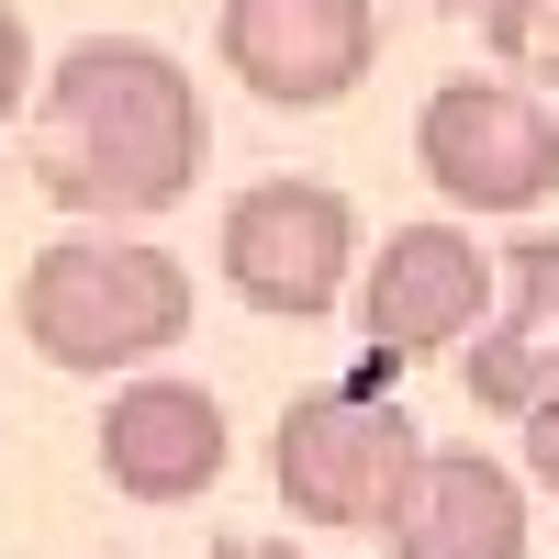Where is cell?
I'll return each mask as SVG.
<instances>
[{"mask_svg": "<svg viewBox=\"0 0 559 559\" xmlns=\"http://www.w3.org/2000/svg\"><path fill=\"white\" fill-rule=\"evenodd\" d=\"M492 292H503V269L459 236V224H403V236H381V258L358 280V336H369V358L471 347Z\"/></svg>", "mask_w": 559, "mask_h": 559, "instance_id": "obj_7", "label": "cell"}, {"mask_svg": "<svg viewBox=\"0 0 559 559\" xmlns=\"http://www.w3.org/2000/svg\"><path fill=\"white\" fill-rule=\"evenodd\" d=\"M23 90H34V45H23V12L0 0V123L23 112Z\"/></svg>", "mask_w": 559, "mask_h": 559, "instance_id": "obj_12", "label": "cell"}, {"mask_svg": "<svg viewBox=\"0 0 559 559\" xmlns=\"http://www.w3.org/2000/svg\"><path fill=\"white\" fill-rule=\"evenodd\" d=\"M426 12H481V0H426Z\"/></svg>", "mask_w": 559, "mask_h": 559, "instance_id": "obj_15", "label": "cell"}, {"mask_svg": "<svg viewBox=\"0 0 559 559\" xmlns=\"http://www.w3.org/2000/svg\"><path fill=\"white\" fill-rule=\"evenodd\" d=\"M414 168L459 213H537L559 191V112L515 79H448L414 112Z\"/></svg>", "mask_w": 559, "mask_h": 559, "instance_id": "obj_4", "label": "cell"}, {"mask_svg": "<svg viewBox=\"0 0 559 559\" xmlns=\"http://www.w3.org/2000/svg\"><path fill=\"white\" fill-rule=\"evenodd\" d=\"M381 537L392 559H526V481L481 448H426Z\"/></svg>", "mask_w": 559, "mask_h": 559, "instance_id": "obj_9", "label": "cell"}, {"mask_svg": "<svg viewBox=\"0 0 559 559\" xmlns=\"http://www.w3.org/2000/svg\"><path fill=\"white\" fill-rule=\"evenodd\" d=\"M213 123L191 68L146 34H90L57 57V79L34 90V191L68 213H168L202 191Z\"/></svg>", "mask_w": 559, "mask_h": 559, "instance_id": "obj_1", "label": "cell"}, {"mask_svg": "<svg viewBox=\"0 0 559 559\" xmlns=\"http://www.w3.org/2000/svg\"><path fill=\"white\" fill-rule=\"evenodd\" d=\"M213 559H302V548H269V537H224Z\"/></svg>", "mask_w": 559, "mask_h": 559, "instance_id": "obj_14", "label": "cell"}, {"mask_svg": "<svg viewBox=\"0 0 559 559\" xmlns=\"http://www.w3.org/2000/svg\"><path fill=\"white\" fill-rule=\"evenodd\" d=\"M414 471H426V437H414V414L381 381L302 392L292 414H280V437H269L280 503H292L302 526H324V537H381L392 503L414 492Z\"/></svg>", "mask_w": 559, "mask_h": 559, "instance_id": "obj_3", "label": "cell"}, {"mask_svg": "<svg viewBox=\"0 0 559 559\" xmlns=\"http://www.w3.org/2000/svg\"><path fill=\"white\" fill-rule=\"evenodd\" d=\"M191 336V269L134 236H57L23 269V347L45 369H134Z\"/></svg>", "mask_w": 559, "mask_h": 559, "instance_id": "obj_2", "label": "cell"}, {"mask_svg": "<svg viewBox=\"0 0 559 559\" xmlns=\"http://www.w3.org/2000/svg\"><path fill=\"white\" fill-rule=\"evenodd\" d=\"M224 280H236V302H258L280 324L336 313L358 292L347 191H324V179H258V191H236V213H224Z\"/></svg>", "mask_w": 559, "mask_h": 559, "instance_id": "obj_5", "label": "cell"}, {"mask_svg": "<svg viewBox=\"0 0 559 559\" xmlns=\"http://www.w3.org/2000/svg\"><path fill=\"white\" fill-rule=\"evenodd\" d=\"M492 269H503V324L459 347V392L481 414H537L559 403V236L503 247Z\"/></svg>", "mask_w": 559, "mask_h": 559, "instance_id": "obj_10", "label": "cell"}, {"mask_svg": "<svg viewBox=\"0 0 559 559\" xmlns=\"http://www.w3.org/2000/svg\"><path fill=\"white\" fill-rule=\"evenodd\" d=\"M481 34L515 79H559V0H481Z\"/></svg>", "mask_w": 559, "mask_h": 559, "instance_id": "obj_11", "label": "cell"}, {"mask_svg": "<svg viewBox=\"0 0 559 559\" xmlns=\"http://www.w3.org/2000/svg\"><path fill=\"white\" fill-rule=\"evenodd\" d=\"M224 68L280 112H336L381 68V12L369 0H224Z\"/></svg>", "mask_w": 559, "mask_h": 559, "instance_id": "obj_6", "label": "cell"}, {"mask_svg": "<svg viewBox=\"0 0 559 559\" xmlns=\"http://www.w3.org/2000/svg\"><path fill=\"white\" fill-rule=\"evenodd\" d=\"M526 471H537V492L559 503V403H537V414H526Z\"/></svg>", "mask_w": 559, "mask_h": 559, "instance_id": "obj_13", "label": "cell"}, {"mask_svg": "<svg viewBox=\"0 0 559 559\" xmlns=\"http://www.w3.org/2000/svg\"><path fill=\"white\" fill-rule=\"evenodd\" d=\"M102 471L134 503H202L224 481V403L202 381H123L102 414Z\"/></svg>", "mask_w": 559, "mask_h": 559, "instance_id": "obj_8", "label": "cell"}, {"mask_svg": "<svg viewBox=\"0 0 559 559\" xmlns=\"http://www.w3.org/2000/svg\"><path fill=\"white\" fill-rule=\"evenodd\" d=\"M102 559H134V548H102Z\"/></svg>", "mask_w": 559, "mask_h": 559, "instance_id": "obj_16", "label": "cell"}]
</instances>
